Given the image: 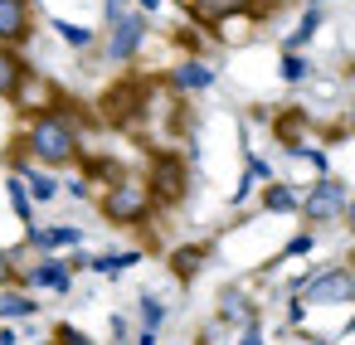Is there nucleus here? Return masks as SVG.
<instances>
[{"label": "nucleus", "instance_id": "obj_1", "mask_svg": "<svg viewBox=\"0 0 355 345\" xmlns=\"http://www.w3.org/2000/svg\"><path fill=\"white\" fill-rule=\"evenodd\" d=\"M25 146H30V156H35L40 166H69V161L78 156V122H73L69 103L40 112V117L30 122Z\"/></svg>", "mask_w": 355, "mask_h": 345}, {"label": "nucleus", "instance_id": "obj_2", "mask_svg": "<svg viewBox=\"0 0 355 345\" xmlns=\"http://www.w3.org/2000/svg\"><path fill=\"white\" fill-rule=\"evenodd\" d=\"M151 190H146V180H132V175H117L112 180V190L103 195V214L112 219V224H141L146 214H151Z\"/></svg>", "mask_w": 355, "mask_h": 345}, {"label": "nucleus", "instance_id": "obj_3", "mask_svg": "<svg viewBox=\"0 0 355 345\" xmlns=\"http://www.w3.org/2000/svg\"><path fill=\"white\" fill-rule=\"evenodd\" d=\"M146 190H151V200H161V204H180V200H185V190H190V170H185V161H175L171 151L151 156Z\"/></svg>", "mask_w": 355, "mask_h": 345}, {"label": "nucleus", "instance_id": "obj_4", "mask_svg": "<svg viewBox=\"0 0 355 345\" xmlns=\"http://www.w3.org/2000/svg\"><path fill=\"white\" fill-rule=\"evenodd\" d=\"M10 103H15L20 112H30V117H40V112H49V107H59V93H54V83H49L44 73H35V69H25V78L15 83V93H10Z\"/></svg>", "mask_w": 355, "mask_h": 345}, {"label": "nucleus", "instance_id": "obj_5", "mask_svg": "<svg viewBox=\"0 0 355 345\" xmlns=\"http://www.w3.org/2000/svg\"><path fill=\"white\" fill-rule=\"evenodd\" d=\"M141 107H146V83H127V88H112L103 98V117L112 127H137L141 122Z\"/></svg>", "mask_w": 355, "mask_h": 345}, {"label": "nucleus", "instance_id": "obj_6", "mask_svg": "<svg viewBox=\"0 0 355 345\" xmlns=\"http://www.w3.org/2000/svg\"><path fill=\"white\" fill-rule=\"evenodd\" d=\"M350 297H355V277L345 267H331V272H321L302 287V301H316V306H340Z\"/></svg>", "mask_w": 355, "mask_h": 345}, {"label": "nucleus", "instance_id": "obj_7", "mask_svg": "<svg viewBox=\"0 0 355 345\" xmlns=\"http://www.w3.org/2000/svg\"><path fill=\"white\" fill-rule=\"evenodd\" d=\"M302 209H306L311 224H331V219H340V214H345V185H340V180H321V185L306 195Z\"/></svg>", "mask_w": 355, "mask_h": 345}, {"label": "nucleus", "instance_id": "obj_8", "mask_svg": "<svg viewBox=\"0 0 355 345\" xmlns=\"http://www.w3.org/2000/svg\"><path fill=\"white\" fill-rule=\"evenodd\" d=\"M146 39V15H117L112 20V35H107V54L112 59H132Z\"/></svg>", "mask_w": 355, "mask_h": 345}, {"label": "nucleus", "instance_id": "obj_9", "mask_svg": "<svg viewBox=\"0 0 355 345\" xmlns=\"http://www.w3.org/2000/svg\"><path fill=\"white\" fill-rule=\"evenodd\" d=\"M30 39V0H0V49Z\"/></svg>", "mask_w": 355, "mask_h": 345}, {"label": "nucleus", "instance_id": "obj_10", "mask_svg": "<svg viewBox=\"0 0 355 345\" xmlns=\"http://www.w3.org/2000/svg\"><path fill=\"white\" fill-rule=\"evenodd\" d=\"M180 6H185L195 20H205V25H219V20L248 15V6H253V0H180Z\"/></svg>", "mask_w": 355, "mask_h": 345}, {"label": "nucleus", "instance_id": "obj_11", "mask_svg": "<svg viewBox=\"0 0 355 345\" xmlns=\"http://www.w3.org/2000/svg\"><path fill=\"white\" fill-rule=\"evenodd\" d=\"M171 83H175V88H185V93H205V88L214 83V69H209L205 59H185V64L171 73Z\"/></svg>", "mask_w": 355, "mask_h": 345}, {"label": "nucleus", "instance_id": "obj_12", "mask_svg": "<svg viewBox=\"0 0 355 345\" xmlns=\"http://www.w3.org/2000/svg\"><path fill=\"white\" fill-rule=\"evenodd\" d=\"M30 282H40V287H49V292H69V263H40L35 272H30Z\"/></svg>", "mask_w": 355, "mask_h": 345}, {"label": "nucleus", "instance_id": "obj_13", "mask_svg": "<svg viewBox=\"0 0 355 345\" xmlns=\"http://www.w3.org/2000/svg\"><path fill=\"white\" fill-rule=\"evenodd\" d=\"M20 78H25V64L15 59V49H0V98H10Z\"/></svg>", "mask_w": 355, "mask_h": 345}, {"label": "nucleus", "instance_id": "obj_14", "mask_svg": "<svg viewBox=\"0 0 355 345\" xmlns=\"http://www.w3.org/2000/svg\"><path fill=\"white\" fill-rule=\"evenodd\" d=\"M205 258H209V248H195V243H190V248H180V253L171 258V267H175V277H180V282H190V277L200 272V263H205Z\"/></svg>", "mask_w": 355, "mask_h": 345}, {"label": "nucleus", "instance_id": "obj_15", "mask_svg": "<svg viewBox=\"0 0 355 345\" xmlns=\"http://www.w3.org/2000/svg\"><path fill=\"white\" fill-rule=\"evenodd\" d=\"M30 243H44V248H69V243H78V229H30Z\"/></svg>", "mask_w": 355, "mask_h": 345}, {"label": "nucleus", "instance_id": "obj_16", "mask_svg": "<svg viewBox=\"0 0 355 345\" xmlns=\"http://www.w3.org/2000/svg\"><path fill=\"white\" fill-rule=\"evenodd\" d=\"M0 316H35V301L25 297V292H0Z\"/></svg>", "mask_w": 355, "mask_h": 345}, {"label": "nucleus", "instance_id": "obj_17", "mask_svg": "<svg viewBox=\"0 0 355 345\" xmlns=\"http://www.w3.org/2000/svg\"><path fill=\"white\" fill-rule=\"evenodd\" d=\"M54 30H59V39H64V44H73V49H88V44H93V30H83V25L54 20Z\"/></svg>", "mask_w": 355, "mask_h": 345}, {"label": "nucleus", "instance_id": "obj_18", "mask_svg": "<svg viewBox=\"0 0 355 345\" xmlns=\"http://www.w3.org/2000/svg\"><path fill=\"white\" fill-rule=\"evenodd\" d=\"M316 25H321V10L311 6V10H306V20H302V30H297V35L287 39V54H297V49H302V44H306V39L316 35Z\"/></svg>", "mask_w": 355, "mask_h": 345}, {"label": "nucleus", "instance_id": "obj_19", "mask_svg": "<svg viewBox=\"0 0 355 345\" xmlns=\"http://www.w3.org/2000/svg\"><path fill=\"white\" fill-rule=\"evenodd\" d=\"M132 263H137V253H107V258H98L93 267H98V272H107V277H117V272H127Z\"/></svg>", "mask_w": 355, "mask_h": 345}, {"label": "nucleus", "instance_id": "obj_20", "mask_svg": "<svg viewBox=\"0 0 355 345\" xmlns=\"http://www.w3.org/2000/svg\"><path fill=\"white\" fill-rule=\"evenodd\" d=\"M263 204H268V209H297V195H292L287 185H268Z\"/></svg>", "mask_w": 355, "mask_h": 345}, {"label": "nucleus", "instance_id": "obj_21", "mask_svg": "<svg viewBox=\"0 0 355 345\" xmlns=\"http://www.w3.org/2000/svg\"><path fill=\"white\" fill-rule=\"evenodd\" d=\"M30 190H35V200H40V204H49V200L59 195V180H49V175H40V170H35V175H30Z\"/></svg>", "mask_w": 355, "mask_h": 345}, {"label": "nucleus", "instance_id": "obj_22", "mask_svg": "<svg viewBox=\"0 0 355 345\" xmlns=\"http://www.w3.org/2000/svg\"><path fill=\"white\" fill-rule=\"evenodd\" d=\"M287 6H297V0H253L248 15H253V20H268V15H277V10H287Z\"/></svg>", "mask_w": 355, "mask_h": 345}, {"label": "nucleus", "instance_id": "obj_23", "mask_svg": "<svg viewBox=\"0 0 355 345\" xmlns=\"http://www.w3.org/2000/svg\"><path fill=\"white\" fill-rule=\"evenodd\" d=\"M282 78H287V83H302V78H306V59H302V54H282Z\"/></svg>", "mask_w": 355, "mask_h": 345}, {"label": "nucleus", "instance_id": "obj_24", "mask_svg": "<svg viewBox=\"0 0 355 345\" xmlns=\"http://www.w3.org/2000/svg\"><path fill=\"white\" fill-rule=\"evenodd\" d=\"M6 195H10V204H15V214L30 219V195H25V185H20V180H6Z\"/></svg>", "mask_w": 355, "mask_h": 345}, {"label": "nucleus", "instance_id": "obj_25", "mask_svg": "<svg viewBox=\"0 0 355 345\" xmlns=\"http://www.w3.org/2000/svg\"><path fill=\"white\" fill-rule=\"evenodd\" d=\"M141 321H146V330H156V326L166 321V306H161L156 297H141Z\"/></svg>", "mask_w": 355, "mask_h": 345}, {"label": "nucleus", "instance_id": "obj_26", "mask_svg": "<svg viewBox=\"0 0 355 345\" xmlns=\"http://www.w3.org/2000/svg\"><path fill=\"white\" fill-rule=\"evenodd\" d=\"M54 345H93V340H88L78 326H59V330H54Z\"/></svg>", "mask_w": 355, "mask_h": 345}, {"label": "nucleus", "instance_id": "obj_27", "mask_svg": "<svg viewBox=\"0 0 355 345\" xmlns=\"http://www.w3.org/2000/svg\"><path fill=\"white\" fill-rule=\"evenodd\" d=\"M224 316H229V321H239V316L248 321V306H243L239 297H224Z\"/></svg>", "mask_w": 355, "mask_h": 345}, {"label": "nucleus", "instance_id": "obj_28", "mask_svg": "<svg viewBox=\"0 0 355 345\" xmlns=\"http://www.w3.org/2000/svg\"><path fill=\"white\" fill-rule=\"evenodd\" d=\"M287 253H311V233H297V238L287 243Z\"/></svg>", "mask_w": 355, "mask_h": 345}, {"label": "nucleus", "instance_id": "obj_29", "mask_svg": "<svg viewBox=\"0 0 355 345\" xmlns=\"http://www.w3.org/2000/svg\"><path fill=\"white\" fill-rule=\"evenodd\" d=\"M239 345H263V335H258V330H253V326H248V330H243V340H239Z\"/></svg>", "mask_w": 355, "mask_h": 345}, {"label": "nucleus", "instance_id": "obj_30", "mask_svg": "<svg viewBox=\"0 0 355 345\" xmlns=\"http://www.w3.org/2000/svg\"><path fill=\"white\" fill-rule=\"evenodd\" d=\"M141 10H161V0H141Z\"/></svg>", "mask_w": 355, "mask_h": 345}, {"label": "nucleus", "instance_id": "obj_31", "mask_svg": "<svg viewBox=\"0 0 355 345\" xmlns=\"http://www.w3.org/2000/svg\"><path fill=\"white\" fill-rule=\"evenodd\" d=\"M0 272H6V258H0Z\"/></svg>", "mask_w": 355, "mask_h": 345}, {"label": "nucleus", "instance_id": "obj_32", "mask_svg": "<svg viewBox=\"0 0 355 345\" xmlns=\"http://www.w3.org/2000/svg\"><path fill=\"white\" fill-rule=\"evenodd\" d=\"M316 345H326V340H316Z\"/></svg>", "mask_w": 355, "mask_h": 345}]
</instances>
